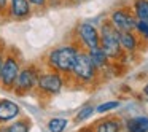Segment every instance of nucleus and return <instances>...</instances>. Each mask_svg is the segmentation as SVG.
I'll use <instances>...</instances> for the list:
<instances>
[{
  "label": "nucleus",
  "instance_id": "1",
  "mask_svg": "<svg viewBox=\"0 0 148 132\" xmlns=\"http://www.w3.org/2000/svg\"><path fill=\"white\" fill-rule=\"evenodd\" d=\"M78 53H80V46L72 40V42L64 43V45L53 46L51 49H48L42 56L38 62L42 64L43 68L58 72V73L67 77L73 68L75 62H77Z\"/></svg>",
  "mask_w": 148,
  "mask_h": 132
},
{
  "label": "nucleus",
  "instance_id": "2",
  "mask_svg": "<svg viewBox=\"0 0 148 132\" xmlns=\"http://www.w3.org/2000/svg\"><path fill=\"white\" fill-rule=\"evenodd\" d=\"M65 78H67V84L89 86V84H96L97 81H99L100 75H99V72H97V68L94 67L88 51L80 49L73 68H72V72Z\"/></svg>",
  "mask_w": 148,
  "mask_h": 132
},
{
  "label": "nucleus",
  "instance_id": "3",
  "mask_svg": "<svg viewBox=\"0 0 148 132\" xmlns=\"http://www.w3.org/2000/svg\"><path fill=\"white\" fill-rule=\"evenodd\" d=\"M24 65V57L21 51L14 46H7L5 51V59L3 65H2V72H0V89L11 92L14 86V81L18 78L21 67Z\"/></svg>",
  "mask_w": 148,
  "mask_h": 132
},
{
  "label": "nucleus",
  "instance_id": "4",
  "mask_svg": "<svg viewBox=\"0 0 148 132\" xmlns=\"http://www.w3.org/2000/svg\"><path fill=\"white\" fill-rule=\"evenodd\" d=\"M65 86H67V78L64 75L58 73V72H53V70H48V68H42L34 92L40 99L48 100L51 97L61 94Z\"/></svg>",
  "mask_w": 148,
  "mask_h": 132
},
{
  "label": "nucleus",
  "instance_id": "5",
  "mask_svg": "<svg viewBox=\"0 0 148 132\" xmlns=\"http://www.w3.org/2000/svg\"><path fill=\"white\" fill-rule=\"evenodd\" d=\"M99 34H100V48L112 62L121 61L124 56H127L119 45V30L110 23V19L102 23Z\"/></svg>",
  "mask_w": 148,
  "mask_h": 132
},
{
  "label": "nucleus",
  "instance_id": "6",
  "mask_svg": "<svg viewBox=\"0 0 148 132\" xmlns=\"http://www.w3.org/2000/svg\"><path fill=\"white\" fill-rule=\"evenodd\" d=\"M42 68L43 67L40 62H24V65L21 67L19 73H18V78L14 81L11 92L18 97H24V96L32 94L35 91L37 80H38Z\"/></svg>",
  "mask_w": 148,
  "mask_h": 132
},
{
  "label": "nucleus",
  "instance_id": "7",
  "mask_svg": "<svg viewBox=\"0 0 148 132\" xmlns=\"http://www.w3.org/2000/svg\"><path fill=\"white\" fill-rule=\"evenodd\" d=\"M73 42L80 46V49L91 51V49L100 48V34L94 24L91 23H80L75 27Z\"/></svg>",
  "mask_w": 148,
  "mask_h": 132
},
{
  "label": "nucleus",
  "instance_id": "8",
  "mask_svg": "<svg viewBox=\"0 0 148 132\" xmlns=\"http://www.w3.org/2000/svg\"><path fill=\"white\" fill-rule=\"evenodd\" d=\"M110 23L121 32V30H135V18L134 11H131V8H116L110 14Z\"/></svg>",
  "mask_w": 148,
  "mask_h": 132
},
{
  "label": "nucleus",
  "instance_id": "9",
  "mask_svg": "<svg viewBox=\"0 0 148 132\" xmlns=\"http://www.w3.org/2000/svg\"><path fill=\"white\" fill-rule=\"evenodd\" d=\"M34 8L29 3V0H10L8 2V13L7 18L8 21H27L29 18H32Z\"/></svg>",
  "mask_w": 148,
  "mask_h": 132
},
{
  "label": "nucleus",
  "instance_id": "10",
  "mask_svg": "<svg viewBox=\"0 0 148 132\" xmlns=\"http://www.w3.org/2000/svg\"><path fill=\"white\" fill-rule=\"evenodd\" d=\"M23 115L19 103L10 99H0V124H8Z\"/></svg>",
  "mask_w": 148,
  "mask_h": 132
},
{
  "label": "nucleus",
  "instance_id": "11",
  "mask_svg": "<svg viewBox=\"0 0 148 132\" xmlns=\"http://www.w3.org/2000/svg\"><path fill=\"white\" fill-rule=\"evenodd\" d=\"M92 131L94 132H123L124 131V121L118 116L108 115L94 122Z\"/></svg>",
  "mask_w": 148,
  "mask_h": 132
},
{
  "label": "nucleus",
  "instance_id": "12",
  "mask_svg": "<svg viewBox=\"0 0 148 132\" xmlns=\"http://www.w3.org/2000/svg\"><path fill=\"white\" fill-rule=\"evenodd\" d=\"M119 45L126 54H134L138 51L140 45V37L134 30H121L119 32Z\"/></svg>",
  "mask_w": 148,
  "mask_h": 132
},
{
  "label": "nucleus",
  "instance_id": "13",
  "mask_svg": "<svg viewBox=\"0 0 148 132\" xmlns=\"http://www.w3.org/2000/svg\"><path fill=\"white\" fill-rule=\"evenodd\" d=\"M88 54H89L91 61H92L94 67L97 68V72H99V75L102 73L103 70H107V68L112 65V61H110L108 57H107V54L102 51V48H96V49H91V51H88Z\"/></svg>",
  "mask_w": 148,
  "mask_h": 132
},
{
  "label": "nucleus",
  "instance_id": "14",
  "mask_svg": "<svg viewBox=\"0 0 148 132\" xmlns=\"http://www.w3.org/2000/svg\"><path fill=\"white\" fill-rule=\"evenodd\" d=\"M126 132H148V116L138 115L124 121Z\"/></svg>",
  "mask_w": 148,
  "mask_h": 132
},
{
  "label": "nucleus",
  "instance_id": "15",
  "mask_svg": "<svg viewBox=\"0 0 148 132\" xmlns=\"http://www.w3.org/2000/svg\"><path fill=\"white\" fill-rule=\"evenodd\" d=\"M7 127L10 132H30L32 131V121H30L27 116L21 115L19 118H16L14 121L8 122Z\"/></svg>",
  "mask_w": 148,
  "mask_h": 132
},
{
  "label": "nucleus",
  "instance_id": "16",
  "mask_svg": "<svg viewBox=\"0 0 148 132\" xmlns=\"http://www.w3.org/2000/svg\"><path fill=\"white\" fill-rule=\"evenodd\" d=\"M132 11L140 21H148V0H134Z\"/></svg>",
  "mask_w": 148,
  "mask_h": 132
},
{
  "label": "nucleus",
  "instance_id": "17",
  "mask_svg": "<svg viewBox=\"0 0 148 132\" xmlns=\"http://www.w3.org/2000/svg\"><path fill=\"white\" fill-rule=\"evenodd\" d=\"M67 126H69V119L59 118V116H56V118H49L48 122H46V129H48V132H65Z\"/></svg>",
  "mask_w": 148,
  "mask_h": 132
},
{
  "label": "nucleus",
  "instance_id": "18",
  "mask_svg": "<svg viewBox=\"0 0 148 132\" xmlns=\"http://www.w3.org/2000/svg\"><path fill=\"white\" fill-rule=\"evenodd\" d=\"M96 111V107H92V105H83L80 110H78L77 113H75V116H73V122L75 124H80V122H84V121H88V119L92 116V113Z\"/></svg>",
  "mask_w": 148,
  "mask_h": 132
},
{
  "label": "nucleus",
  "instance_id": "19",
  "mask_svg": "<svg viewBox=\"0 0 148 132\" xmlns=\"http://www.w3.org/2000/svg\"><path fill=\"white\" fill-rule=\"evenodd\" d=\"M118 107H119V102H118V100H108V102H103V103H100V105H97V107H96V113L103 115V113H108V111L116 110Z\"/></svg>",
  "mask_w": 148,
  "mask_h": 132
},
{
  "label": "nucleus",
  "instance_id": "20",
  "mask_svg": "<svg viewBox=\"0 0 148 132\" xmlns=\"http://www.w3.org/2000/svg\"><path fill=\"white\" fill-rule=\"evenodd\" d=\"M135 32L138 34L140 38H147L148 40V21L137 19V23H135Z\"/></svg>",
  "mask_w": 148,
  "mask_h": 132
},
{
  "label": "nucleus",
  "instance_id": "21",
  "mask_svg": "<svg viewBox=\"0 0 148 132\" xmlns=\"http://www.w3.org/2000/svg\"><path fill=\"white\" fill-rule=\"evenodd\" d=\"M29 3L32 5L34 11H45L48 7H51V0H29Z\"/></svg>",
  "mask_w": 148,
  "mask_h": 132
},
{
  "label": "nucleus",
  "instance_id": "22",
  "mask_svg": "<svg viewBox=\"0 0 148 132\" xmlns=\"http://www.w3.org/2000/svg\"><path fill=\"white\" fill-rule=\"evenodd\" d=\"M8 2L10 0H0V19L7 21V13H8Z\"/></svg>",
  "mask_w": 148,
  "mask_h": 132
},
{
  "label": "nucleus",
  "instance_id": "23",
  "mask_svg": "<svg viewBox=\"0 0 148 132\" xmlns=\"http://www.w3.org/2000/svg\"><path fill=\"white\" fill-rule=\"evenodd\" d=\"M5 51H7V46H5V43L2 42V40H0V72H2V65H3Z\"/></svg>",
  "mask_w": 148,
  "mask_h": 132
},
{
  "label": "nucleus",
  "instance_id": "24",
  "mask_svg": "<svg viewBox=\"0 0 148 132\" xmlns=\"http://www.w3.org/2000/svg\"><path fill=\"white\" fill-rule=\"evenodd\" d=\"M77 132H94V131H92V126H81Z\"/></svg>",
  "mask_w": 148,
  "mask_h": 132
},
{
  "label": "nucleus",
  "instance_id": "25",
  "mask_svg": "<svg viewBox=\"0 0 148 132\" xmlns=\"http://www.w3.org/2000/svg\"><path fill=\"white\" fill-rule=\"evenodd\" d=\"M61 3H80V2H84V0H59ZM51 5H53V0H51Z\"/></svg>",
  "mask_w": 148,
  "mask_h": 132
},
{
  "label": "nucleus",
  "instance_id": "26",
  "mask_svg": "<svg viewBox=\"0 0 148 132\" xmlns=\"http://www.w3.org/2000/svg\"><path fill=\"white\" fill-rule=\"evenodd\" d=\"M143 96L148 97V81L145 83V86H143Z\"/></svg>",
  "mask_w": 148,
  "mask_h": 132
},
{
  "label": "nucleus",
  "instance_id": "27",
  "mask_svg": "<svg viewBox=\"0 0 148 132\" xmlns=\"http://www.w3.org/2000/svg\"><path fill=\"white\" fill-rule=\"evenodd\" d=\"M0 132H10L7 127V124H0Z\"/></svg>",
  "mask_w": 148,
  "mask_h": 132
}]
</instances>
